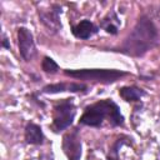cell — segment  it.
Wrapping results in <instances>:
<instances>
[{"mask_svg":"<svg viewBox=\"0 0 160 160\" xmlns=\"http://www.w3.org/2000/svg\"><path fill=\"white\" fill-rule=\"evenodd\" d=\"M44 140H45V136L42 134L41 128L34 122H28L25 128V141L32 145H41Z\"/></svg>","mask_w":160,"mask_h":160,"instance_id":"9","label":"cell"},{"mask_svg":"<svg viewBox=\"0 0 160 160\" xmlns=\"http://www.w3.org/2000/svg\"><path fill=\"white\" fill-rule=\"evenodd\" d=\"M104 119H108L112 126L124 124V116L120 114L119 106L110 99L100 100L88 106L80 118V124L89 126H100Z\"/></svg>","mask_w":160,"mask_h":160,"instance_id":"2","label":"cell"},{"mask_svg":"<svg viewBox=\"0 0 160 160\" xmlns=\"http://www.w3.org/2000/svg\"><path fill=\"white\" fill-rule=\"evenodd\" d=\"M41 69L45 71V72H49V74H55L58 70H59V66L58 64L49 56H45L42 59V62H41Z\"/></svg>","mask_w":160,"mask_h":160,"instance_id":"11","label":"cell"},{"mask_svg":"<svg viewBox=\"0 0 160 160\" xmlns=\"http://www.w3.org/2000/svg\"><path fill=\"white\" fill-rule=\"evenodd\" d=\"M62 150L69 160H80L81 140L78 130H71L62 136Z\"/></svg>","mask_w":160,"mask_h":160,"instance_id":"6","label":"cell"},{"mask_svg":"<svg viewBox=\"0 0 160 160\" xmlns=\"http://www.w3.org/2000/svg\"><path fill=\"white\" fill-rule=\"evenodd\" d=\"M42 91L46 92V94H55V92H61V91H69V84L58 82V84L46 85L42 89Z\"/></svg>","mask_w":160,"mask_h":160,"instance_id":"12","label":"cell"},{"mask_svg":"<svg viewBox=\"0 0 160 160\" xmlns=\"http://www.w3.org/2000/svg\"><path fill=\"white\" fill-rule=\"evenodd\" d=\"M71 32L75 38L85 40V39H89L90 36H92L94 34H96L98 28L90 20H81L80 22H78L76 25H74L71 28Z\"/></svg>","mask_w":160,"mask_h":160,"instance_id":"8","label":"cell"},{"mask_svg":"<svg viewBox=\"0 0 160 160\" xmlns=\"http://www.w3.org/2000/svg\"><path fill=\"white\" fill-rule=\"evenodd\" d=\"M158 30L155 25L149 18L141 16L134 26L132 31L125 39L121 46V51L131 56H141L155 45Z\"/></svg>","mask_w":160,"mask_h":160,"instance_id":"1","label":"cell"},{"mask_svg":"<svg viewBox=\"0 0 160 160\" xmlns=\"http://www.w3.org/2000/svg\"><path fill=\"white\" fill-rule=\"evenodd\" d=\"M119 95L125 101L130 102V101L140 100V98H142L145 95V91L140 88H136V86H124L119 90Z\"/></svg>","mask_w":160,"mask_h":160,"instance_id":"10","label":"cell"},{"mask_svg":"<svg viewBox=\"0 0 160 160\" xmlns=\"http://www.w3.org/2000/svg\"><path fill=\"white\" fill-rule=\"evenodd\" d=\"M59 14H60V8L58 5H52L50 9L45 10H39V18L40 21L44 24V26L52 32H56L61 29V22L59 19Z\"/></svg>","mask_w":160,"mask_h":160,"instance_id":"7","label":"cell"},{"mask_svg":"<svg viewBox=\"0 0 160 160\" xmlns=\"http://www.w3.org/2000/svg\"><path fill=\"white\" fill-rule=\"evenodd\" d=\"M18 44H19V51L21 58L25 61H30L36 54V48H35L32 34L30 32L29 29L26 28L18 29Z\"/></svg>","mask_w":160,"mask_h":160,"instance_id":"5","label":"cell"},{"mask_svg":"<svg viewBox=\"0 0 160 160\" xmlns=\"http://www.w3.org/2000/svg\"><path fill=\"white\" fill-rule=\"evenodd\" d=\"M124 144V140H118L116 142H115V145H114V148H111L110 149V154H109V159L110 160H118V149L119 148H121V145Z\"/></svg>","mask_w":160,"mask_h":160,"instance_id":"13","label":"cell"},{"mask_svg":"<svg viewBox=\"0 0 160 160\" xmlns=\"http://www.w3.org/2000/svg\"><path fill=\"white\" fill-rule=\"evenodd\" d=\"M2 46L5 48V49H10V44L8 42V39L4 36V39H2Z\"/></svg>","mask_w":160,"mask_h":160,"instance_id":"14","label":"cell"},{"mask_svg":"<svg viewBox=\"0 0 160 160\" xmlns=\"http://www.w3.org/2000/svg\"><path fill=\"white\" fill-rule=\"evenodd\" d=\"M65 75L71 76L74 79L86 80V81H96L102 84H110L125 76L126 72L114 69H81V70H65Z\"/></svg>","mask_w":160,"mask_h":160,"instance_id":"3","label":"cell"},{"mask_svg":"<svg viewBox=\"0 0 160 160\" xmlns=\"http://www.w3.org/2000/svg\"><path fill=\"white\" fill-rule=\"evenodd\" d=\"M76 110L71 99H65L60 104L55 105L52 112V129L55 132L66 129L72 124Z\"/></svg>","mask_w":160,"mask_h":160,"instance_id":"4","label":"cell"}]
</instances>
